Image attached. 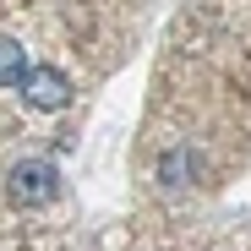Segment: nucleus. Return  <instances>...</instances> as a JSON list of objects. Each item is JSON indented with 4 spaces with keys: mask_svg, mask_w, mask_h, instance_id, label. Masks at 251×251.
Masks as SVG:
<instances>
[{
    "mask_svg": "<svg viewBox=\"0 0 251 251\" xmlns=\"http://www.w3.org/2000/svg\"><path fill=\"white\" fill-rule=\"evenodd\" d=\"M22 71H27V55H22V44L0 33V88H11V82H22Z\"/></svg>",
    "mask_w": 251,
    "mask_h": 251,
    "instance_id": "obj_3",
    "label": "nucleus"
},
{
    "mask_svg": "<svg viewBox=\"0 0 251 251\" xmlns=\"http://www.w3.org/2000/svg\"><path fill=\"white\" fill-rule=\"evenodd\" d=\"M22 99L33 109H66L71 104V82L55 66H33V71H22Z\"/></svg>",
    "mask_w": 251,
    "mask_h": 251,
    "instance_id": "obj_2",
    "label": "nucleus"
},
{
    "mask_svg": "<svg viewBox=\"0 0 251 251\" xmlns=\"http://www.w3.org/2000/svg\"><path fill=\"white\" fill-rule=\"evenodd\" d=\"M6 191H11L17 207H44V202L60 197V170H55L50 158H22V164H11Z\"/></svg>",
    "mask_w": 251,
    "mask_h": 251,
    "instance_id": "obj_1",
    "label": "nucleus"
}]
</instances>
